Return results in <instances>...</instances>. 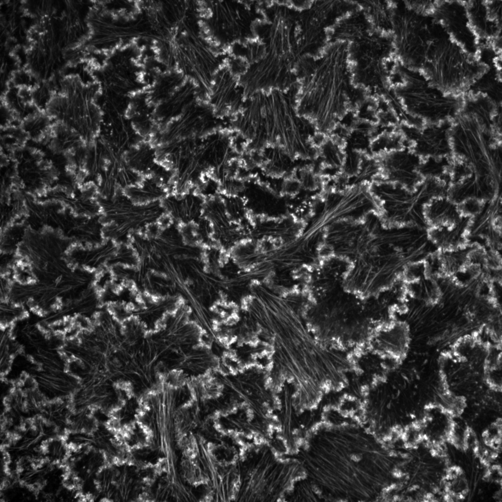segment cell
Segmentation results:
<instances>
[{
  "instance_id": "cell-21",
  "label": "cell",
  "mask_w": 502,
  "mask_h": 502,
  "mask_svg": "<svg viewBox=\"0 0 502 502\" xmlns=\"http://www.w3.org/2000/svg\"><path fill=\"white\" fill-rule=\"evenodd\" d=\"M471 26L478 44L493 43L502 38V24L492 19L488 13L486 1H466Z\"/></svg>"
},
{
  "instance_id": "cell-14",
  "label": "cell",
  "mask_w": 502,
  "mask_h": 502,
  "mask_svg": "<svg viewBox=\"0 0 502 502\" xmlns=\"http://www.w3.org/2000/svg\"><path fill=\"white\" fill-rule=\"evenodd\" d=\"M64 465L67 478L71 480V484L81 498H95L96 479L103 466L101 451L87 445L71 447Z\"/></svg>"
},
{
  "instance_id": "cell-24",
  "label": "cell",
  "mask_w": 502,
  "mask_h": 502,
  "mask_svg": "<svg viewBox=\"0 0 502 502\" xmlns=\"http://www.w3.org/2000/svg\"><path fill=\"white\" fill-rule=\"evenodd\" d=\"M452 157L422 159L420 173L422 177L432 178L450 184L449 171Z\"/></svg>"
},
{
  "instance_id": "cell-7",
  "label": "cell",
  "mask_w": 502,
  "mask_h": 502,
  "mask_svg": "<svg viewBox=\"0 0 502 502\" xmlns=\"http://www.w3.org/2000/svg\"><path fill=\"white\" fill-rule=\"evenodd\" d=\"M488 66L466 51L445 31L430 44L422 72L445 93L464 96Z\"/></svg>"
},
{
  "instance_id": "cell-19",
  "label": "cell",
  "mask_w": 502,
  "mask_h": 502,
  "mask_svg": "<svg viewBox=\"0 0 502 502\" xmlns=\"http://www.w3.org/2000/svg\"><path fill=\"white\" fill-rule=\"evenodd\" d=\"M161 202L165 214L179 226L195 225L203 205L201 195L192 188L171 192Z\"/></svg>"
},
{
  "instance_id": "cell-8",
  "label": "cell",
  "mask_w": 502,
  "mask_h": 502,
  "mask_svg": "<svg viewBox=\"0 0 502 502\" xmlns=\"http://www.w3.org/2000/svg\"><path fill=\"white\" fill-rule=\"evenodd\" d=\"M393 81L394 95L404 111L424 123L453 122L463 103V96L448 94L431 84L420 70L398 61Z\"/></svg>"
},
{
  "instance_id": "cell-2",
  "label": "cell",
  "mask_w": 502,
  "mask_h": 502,
  "mask_svg": "<svg viewBox=\"0 0 502 502\" xmlns=\"http://www.w3.org/2000/svg\"><path fill=\"white\" fill-rule=\"evenodd\" d=\"M254 37L235 47L246 69V95L286 89L300 82L314 57V33L304 10L291 1H263Z\"/></svg>"
},
{
  "instance_id": "cell-9",
  "label": "cell",
  "mask_w": 502,
  "mask_h": 502,
  "mask_svg": "<svg viewBox=\"0 0 502 502\" xmlns=\"http://www.w3.org/2000/svg\"><path fill=\"white\" fill-rule=\"evenodd\" d=\"M392 24L396 59L407 68L421 71L430 44L446 30L432 11L413 1L392 2Z\"/></svg>"
},
{
  "instance_id": "cell-25",
  "label": "cell",
  "mask_w": 502,
  "mask_h": 502,
  "mask_svg": "<svg viewBox=\"0 0 502 502\" xmlns=\"http://www.w3.org/2000/svg\"><path fill=\"white\" fill-rule=\"evenodd\" d=\"M71 450L65 439L60 436L50 437L44 442L42 452L46 460L57 464L64 465Z\"/></svg>"
},
{
  "instance_id": "cell-4",
  "label": "cell",
  "mask_w": 502,
  "mask_h": 502,
  "mask_svg": "<svg viewBox=\"0 0 502 502\" xmlns=\"http://www.w3.org/2000/svg\"><path fill=\"white\" fill-rule=\"evenodd\" d=\"M299 84L283 89L255 91L247 96L236 115L239 133L257 147L278 148L294 159L313 155V126L297 109Z\"/></svg>"
},
{
  "instance_id": "cell-27",
  "label": "cell",
  "mask_w": 502,
  "mask_h": 502,
  "mask_svg": "<svg viewBox=\"0 0 502 502\" xmlns=\"http://www.w3.org/2000/svg\"><path fill=\"white\" fill-rule=\"evenodd\" d=\"M502 0L486 1L489 16L500 24H502Z\"/></svg>"
},
{
  "instance_id": "cell-22",
  "label": "cell",
  "mask_w": 502,
  "mask_h": 502,
  "mask_svg": "<svg viewBox=\"0 0 502 502\" xmlns=\"http://www.w3.org/2000/svg\"><path fill=\"white\" fill-rule=\"evenodd\" d=\"M127 166L141 176L150 175L160 162L158 146L149 139H143L126 154Z\"/></svg>"
},
{
  "instance_id": "cell-10",
  "label": "cell",
  "mask_w": 502,
  "mask_h": 502,
  "mask_svg": "<svg viewBox=\"0 0 502 502\" xmlns=\"http://www.w3.org/2000/svg\"><path fill=\"white\" fill-rule=\"evenodd\" d=\"M262 1L208 0L200 4L204 29L217 46L227 50L254 37Z\"/></svg>"
},
{
  "instance_id": "cell-15",
  "label": "cell",
  "mask_w": 502,
  "mask_h": 502,
  "mask_svg": "<svg viewBox=\"0 0 502 502\" xmlns=\"http://www.w3.org/2000/svg\"><path fill=\"white\" fill-rule=\"evenodd\" d=\"M218 116L208 102L197 101L180 116L163 127L161 144L203 136L214 132Z\"/></svg>"
},
{
  "instance_id": "cell-16",
  "label": "cell",
  "mask_w": 502,
  "mask_h": 502,
  "mask_svg": "<svg viewBox=\"0 0 502 502\" xmlns=\"http://www.w3.org/2000/svg\"><path fill=\"white\" fill-rule=\"evenodd\" d=\"M432 12L452 40L470 53L477 54L478 39L470 25L466 1H435Z\"/></svg>"
},
{
  "instance_id": "cell-13",
  "label": "cell",
  "mask_w": 502,
  "mask_h": 502,
  "mask_svg": "<svg viewBox=\"0 0 502 502\" xmlns=\"http://www.w3.org/2000/svg\"><path fill=\"white\" fill-rule=\"evenodd\" d=\"M452 121L419 126L401 124L400 131L407 147L422 159L452 157Z\"/></svg>"
},
{
  "instance_id": "cell-17",
  "label": "cell",
  "mask_w": 502,
  "mask_h": 502,
  "mask_svg": "<svg viewBox=\"0 0 502 502\" xmlns=\"http://www.w3.org/2000/svg\"><path fill=\"white\" fill-rule=\"evenodd\" d=\"M238 76L226 63L215 74L207 96L208 103L218 117L238 113L246 98Z\"/></svg>"
},
{
  "instance_id": "cell-3",
  "label": "cell",
  "mask_w": 502,
  "mask_h": 502,
  "mask_svg": "<svg viewBox=\"0 0 502 502\" xmlns=\"http://www.w3.org/2000/svg\"><path fill=\"white\" fill-rule=\"evenodd\" d=\"M3 329L4 381L46 401L71 399L77 383L69 370L64 336L29 314Z\"/></svg>"
},
{
  "instance_id": "cell-11",
  "label": "cell",
  "mask_w": 502,
  "mask_h": 502,
  "mask_svg": "<svg viewBox=\"0 0 502 502\" xmlns=\"http://www.w3.org/2000/svg\"><path fill=\"white\" fill-rule=\"evenodd\" d=\"M498 130L488 127L472 116L460 113L452 122L451 140L453 157L467 164L475 173L497 180Z\"/></svg>"
},
{
  "instance_id": "cell-18",
  "label": "cell",
  "mask_w": 502,
  "mask_h": 502,
  "mask_svg": "<svg viewBox=\"0 0 502 502\" xmlns=\"http://www.w3.org/2000/svg\"><path fill=\"white\" fill-rule=\"evenodd\" d=\"M422 160L407 147L387 152L382 163L385 181L414 189L424 179L420 173Z\"/></svg>"
},
{
  "instance_id": "cell-6",
  "label": "cell",
  "mask_w": 502,
  "mask_h": 502,
  "mask_svg": "<svg viewBox=\"0 0 502 502\" xmlns=\"http://www.w3.org/2000/svg\"><path fill=\"white\" fill-rule=\"evenodd\" d=\"M362 300L346 291L314 300L305 314L309 329L321 343L339 351L368 343L376 327Z\"/></svg>"
},
{
  "instance_id": "cell-12",
  "label": "cell",
  "mask_w": 502,
  "mask_h": 502,
  "mask_svg": "<svg viewBox=\"0 0 502 502\" xmlns=\"http://www.w3.org/2000/svg\"><path fill=\"white\" fill-rule=\"evenodd\" d=\"M108 213L110 241L118 245H128L134 236L158 223L165 215L161 201L138 203L123 192L115 195Z\"/></svg>"
},
{
  "instance_id": "cell-23",
  "label": "cell",
  "mask_w": 502,
  "mask_h": 502,
  "mask_svg": "<svg viewBox=\"0 0 502 502\" xmlns=\"http://www.w3.org/2000/svg\"><path fill=\"white\" fill-rule=\"evenodd\" d=\"M171 192L167 186L151 175L142 176L123 191L132 201L141 204L161 201Z\"/></svg>"
},
{
  "instance_id": "cell-1",
  "label": "cell",
  "mask_w": 502,
  "mask_h": 502,
  "mask_svg": "<svg viewBox=\"0 0 502 502\" xmlns=\"http://www.w3.org/2000/svg\"><path fill=\"white\" fill-rule=\"evenodd\" d=\"M305 473L327 501L371 502L394 483V458L377 437L353 423L324 424L308 441Z\"/></svg>"
},
{
  "instance_id": "cell-26",
  "label": "cell",
  "mask_w": 502,
  "mask_h": 502,
  "mask_svg": "<svg viewBox=\"0 0 502 502\" xmlns=\"http://www.w3.org/2000/svg\"><path fill=\"white\" fill-rule=\"evenodd\" d=\"M94 409L84 408H73L69 422L68 431L88 433L98 426L94 414Z\"/></svg>"
},
{
  "instance_id": "cell-20",
  "label": "cell",
  "mask_w": 502,
  "mask_h": 502,
  "mask_svg": "<svg viewBox=\"0 0 502 502\" xmlns=\"http://www.w3.org/2000/svg\"><path fill=\"white\" fill-rule=\"evenodd\" d=\"M368 343L378 355L396 359L402 354L405 348V332L402 325L398 324L376 327Z\"/></svg>"
},
{
  "instance_id": "cell-5",
  "label": "cell",
  "mask_w": 502,
  "mask_h": 502,
  "mask_svg": "<svg viewBox=\"0 0 502 502\" xmlns=\"http://www.w3.org/2000/svg\"><path fill=\"white\" fill-rule=\"evenodd\" d=\"M346 42L327 46L299 83L297 109L316 130H331L350 107L353 73Z\"/></svg>"
}]
</instances>
